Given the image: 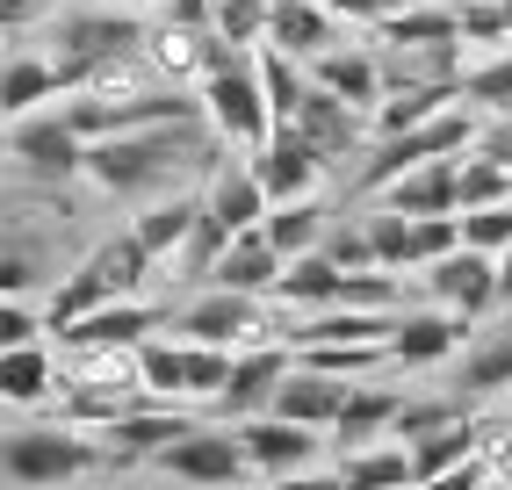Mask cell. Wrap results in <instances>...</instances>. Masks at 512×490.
I'll use <instances>...</instances> for the list:
<instances>
[{
  "label": "cell",
  "mask_w": 512,
  "mask_h": 490,
  "mask_svg": "<svg viewBox=\"0 0 512 490\" xmlns=\"http://www.w3.org/2000/svg\"><path fill=\"white\" fill-rule=\"evenodd\" d=\"M217 159H224V137H217L210 123H166V130L94 137L80 181H87V188H101L109 202H159V195H174L181 173L217 166Z\"/></svg>",
  "instance_id": "1"
},
{
  "label": "cell",
  "mask_w": 512,
  "mask_h": 490,
  "mask_svg": "<svg viewBox=\"0 0 512 490\" xmlns=\"http://www.w3.org/2000/svg\"><path fill=\"white\" fill-rule=\"evenodd\" d=\"M109 462H116V447L87 426H65V418H15L0 433V469H8L15 490H65Z\"/></svg>",
  "instance_id": "2"
},
{
  "label": "cell",
  "mask_w": 512,
  "mask_h": 490,
  "mask_svg": "<svg viewBox=\"0 0 512 490\" xmlns=\"http://www.w3.org/2000/svg\"><path fill=\"white\" fill-rule=\"evenodd\" d=\"M145 15H130V8H109V0H87V8H58L44 22V37H51V65H58V87L65 94H80L94 80V65H109L123 51H145Z\"/></svg>",
  "instance_id": "3"
},
{
  "label": "cell",
  "mask_w": 512,
  "mask_h": 490,
  "mask_svg": "<svg viewBox=\"0 0 512 490\" xmlns=\"http://www.w3.org/2000/svg\"><path fill=\"white\" fill-rule=\"evenodd\" d=\"M289 325L296 310H282L275 296H238V289H202L174 310L181 339H202V346H224V354H253V346H289Z\"/></svg>",
  "instance_id": "4"
},
{
  "label": "cell",
  "mask_w": 512,
  "mask_h": 490,
  "mask_svg": "<svg viewBox=\"0 0 512 490\" xmlns=\"http://www.w3.org/2000/svg\"><path fill=\"white\" fill-rule=\"evenodd\" d=\"M202 116L224 137L231 152H260L275 137V101H267V80H260V51H224V65L202 80Z\"/></svg>",
  "instance_id": "5"
},
{
  "label": "cell",
  "mask_w": 512,
  "mask_h": 490,
  "mask_svg": "<svg viewBox=\"0 0 512 490\" xmlns=\"http://www.w3.org/2000/svg\"><path fill=\"white\" fill-rule=\"evenodd\" d=\"M152 469L174 476V483H188V490H238V483L253 476L246 440H238V426H224V418H202L195 433H181L174 447H159Z\"/></svg>",
  "instance_id": "6"
},
{
  "label": "cell",
  "mask_w": 512,
  "mask_h": 490,
  "mask_svg": "<svg viewBox=\"0 0 512 490\" xmlns=\"http://www.w3.org/2000/svg\"><path fill=\"white\" fill-rule=\"evenodd\" d=\"M8 159H15L22 181L65 188V181H80V173H87V137H80V123L65 109H37V116L8 123Z\"/></svg>",
  "instance_id": "7"
},
{
  "label": "cell",
  "mask_w": 512,
  "mask_h": 490,
  "mask_svg": "<svg viewBox=\"0 0 512 490\" xmlns=\"http://www.w3.org/2000/svg\"><path fill=\"white\" fill-rule=\"evenodd\" d=\"M224 37L217 29H202V22H166V15H152V29H145V58H152V73L166 80V87H202L224 65Z\"/></svg>",
  "instance_id": "8"
},
{
  "label": "cell",
  "mask_w": 512,
  "mask_h": 490,
  "mask_svg": "<svg viewBox=\"0 0 512 490\" xmlns=\"http://www.w3.org/2000/svg\"><path fill=\"white\" fill-rule=\"evenodd\" d=\"M289 368H296V346H253V354H238V361H231V382H224L217 404H210V418H224V426H246V418L275 411Z\"/></svg>",
  "instance_id": "9"
},
{
  "label": "cell",
  "mask_w": 512,
  "mask_h": 490,
  "mask_svg": "<svg viewBox=\"0 0 512 490\" xmlns=\"http://www.w3.org/2000/svg\"><path fill=\"white\" fill-rule=\"evenodd\" d=\"M58 397H65V354H58V339L0 346V404H8L15 418L58 411Z\"/></svg>",
  "instance_id": "10"
},
{
  "label": "cell",
  "mask_w": 512,
  "mask_h": 490,
  "mask_svg": "<svg viewBox=\"0 0 512 490\" xmlns=\"http://www.w3.org/2000/svg\"><path fill=\"white\" fill-rule=\"evenodd\" d=\"M426 303H448L455 318H484V310H498V253H476V245H455L448 260H433L419 274Z\"/></svg>",
  "instance_id": "11"
},
{
  "label": "cell",
  "mask_w": 512,
  "mask_h": 490,
  "mask_svg": "<svg viewBox=\"0 0 512 490\" xmlns=\"http://www.w3.org/2000/svg\"><path fill=\"white\" fill-rule=\"evenodd\" d=\"M238 440H246L253 476H267V483H275V476H296V469H318V454H325V433H318V426H296V418H282V411L246 418Z\"/></svg>",
  "instance_id": "12"
},
{
  "label": "cell",
  "mask_w": 512,
  "mask_h": 490,
  "mask_svg": "<svg viewBox=\"0 0 512 490\" xmlns=\"http://www.w3.org/2000/svg\"><path fill=\"white\" fill-rule=\"evenodd\" d=\"M202 202H210V217H217L224 231H260L267 209H275V195H267L253 152L231 159V145H224V159H217L210 173H202Z\"/></svg>",
  "instance_id": "13"
},
{
  "label": "cell",
  "mask_w": 512,
  "mask_h": 490,
  "mask_svg": "<svg viewBox=\"0 0 512 490\" xmlns=\"http://www.w3.org/2000/svg\"><path fill=\"white\" fill-rule=\"evenodd\" d=\"M296 130L311 137V145L339 166V159H361L368 145H375V123H368V109H354V101H339L332 87H318L311 80V94H303V109H296Z\"/></svg>",
  "instance_id": "14"
},
{
  "label": "cell",
  "mask_w": 512,
  "mask_h": 490,
  "mask_svg": "<svg viewBox=\"0 0 512 490\" xmlns=\"http://www.w3.org/2000/svg\"><path fill=\"white\" fill-rule=\"evenodd\" d=\"M469 346V318H455L448 303H426V310H404L397 332H390V361L397 368H440Z\"/></svg>",
  "instance_id": "15"
},
{
  "label": "cell",
  "mask_w": 512,
  "mask_h": 490,
  "mask_svg": "<svg viewBox=\"0 0 512 490\" xmlns=\"http://www.w3.org/2000/svg\"><path fill=\"white\" fill-rule=\"evenodd\" d=\"M253 166H260V181H267V195H275V202H303V195H318V181H325L332 159H325L296 123H282V130L253 152Z\"/></svg>",
  "instance_id": "16"
},
{
  "label": "cell",
  "mask_w": 512,
  "mask_h": 490,
  "mask_svg": "<svg viewBox=\"0 0 512 490\" xmlns=\"http://www.w3.org/2000/svg\"><path fill=\"white\" fill-rule=\"evenodd\" d=\"M347 15H332L325 0H275V22H267V44L275 51H289V58H303V65H318L325 51H339L347 44Z\"/></svg>",
  "instance_id": "17"
},
{
  "label": "cell",
  "mask_w": 512,
  "mask_h": 490,
  "mask_svg": "<svg viewBox=\"0 0 512 490\" xmlns=\"http://www.w3.org/2000/svg\"><path fill=\"white\" fill-rule=\"evenodd\" d=\"M202 426V418L188 411V404H130L123 418H109V426H101V440H109L116 447V462H138V454H145V462H152V454L159 447H174L181 433H195Z\"/></svg>",
  "instance_id": "18"
},
{
  "label": "cell",
  "mask_w": 512,
  "mask_h": 490,
  "mask_svg": "<svg viewBox=\"0 0 512 490\" xmlns=\"http://www.w3.org/2000/svg\"><path fill=\"white\" fill-rule=\"evenodd\" d=\"M311 80H318V87H332L339 101H354V109H368V116H375V101L390 94L383 44H339V51H325V58L311 65Z\"/></svg>",
  "instance_id": "19"
},
{
  "label": "cell",
  "mask_w": 512,
  "mask_h": 490,
  "mask_svg": "<svg viewBox=\"0 0 512 490\" xmlns=\"http://www.w3.org/2000/svg\"><path fill=\"white\" fill-rule=\"evenodd\" d=\"M375 44L383 51H448V44H462V8H448V0H404V8H390L375 22Z\"/></svg>",
  "instance_id": "20"
},
{
  "label": "cell",
  "mask_w": 512,
  "mask_h": 490,
  "mask_svg": "<svg viewBox=\"0 0 512 490\" xmlns=\"http://www.w3.org/2000/svg\"><path fill=\"white\" fill-rule=\"evenodd\" d=\"M375 202L404 209V217H462V159H426L404 181H390Z\"/></svg>",
  "instance_id": "21"
},
{
  "label": "cell",
  "mask_w": 512,
  "mask_h": 490,
  "mask_svg": "<svg viewBox=\"0 0 512 490\" xmlns=\"http://www.w3.org/2000/svg\"><path fill=\"white\" fill-rule=\"evenodd\" d=\"M58 94H65V87H58L51 51L29 44V37H15V44H8V73H0V116L22 123V116H37L44 101H58Z\"/></svg>",
  "instance_id": "22"
},
{
  "label": "cell",
  "mask_w": 512,
  "mask_h": 490,
  "mask_svg": "<svg viewBox=\"0 0 512 490\" xmlns=\"http://www.w3.org/2000/svg\"><path fill=\"white\" fill-rule=\"evenodd\" d=\"M282 274H289V260L275 253V238H267V231H238V238L224 245V260H217V274H210V289L275 296V289H282Z\"/></svg>",
  "instance_id": "23"
},
{
  "label": "cell",
  "mask_w": 512,
  "mask_h": 490,
  "mask_svg": "<svg viewBox=\"0 0 512 490\" xmlns=\"http://www.w3.org/2000/svg\"><path fill=\"white\" fill-rule=\"evenodd\" d=\"M347 397H354V382L347 375H325V368H289V382H282V397H275V411L282 418H296V426H318V433H332L339 426V411H347Z\"/></svg>",
  "instance_id": "24"
},
{
  "label": "cell",
  "mask_w": 512,
  "mask_h": 490,
  "mask_svg": "<svg viewBox=\"0 0 512 490\" xmlns=\"http://www.w3.org/2000/svg\"><path fill=\"white\" fill-rule=\"evenodd\" d=\"M484 440H491V418H484V411H455L448 426H433V433H419V440H412V462H419V483H433V476H448V469L476 462V454H484Z\"/></svg>",
  "instance_id": "25"
},
{
  "label": "cell",
  "mask_w": 512,
  "mask_h": 490,
  "mask_svg": "<svg viewBox=\"0 0 512 490\" xmlns=\"http://www.w3.org/2000/svg\"><path fill=\"white\" fill-rule=\"evenodd\" d=\"M195 224H202V195H195V188H174V195H159V202H145L138 217H130V231L152 245L159 274H166V260H174L181 245L195 238Z\"/></svg>",
  "instance_id": "26"
},
{
  "label": "cell",
  "mask_w": 512,
  "mask_h": 490,
  "mask_svg": "<svg viewBox=\"0 0 512 490\" xmlns=\"http://www.w3.org/2000/svg\"><path fill=\"white\" fill-rule=\"evenodd\" d=\"M397 411H404V390L354 382V397H347V411H339V426H332L339 454H347V447H375V440H397Z\"/></svg>",
  "instance_id": "27"
},
{
  "label": "cell",
  "mask_w": 512,
  "mask_h": 490,
  "mask_svg": "<svg viewBox=\"0 0 512 490\" xmlns=\"http://www.w3.org/2000/svg\"><path fill=\"white\" fill-rule=\"evenodd\" d=\"M512 390V332H469L462 346V368H455V397L469 404H491Z\"/></svg>",
  "instance_id": "28"
},
{
  "label": "cell",
  "mask_w": 512,
  "mask_h": 490,
  "mask_svg": "<svg viewBox=\"0 0 512 490\" xmlns=\"http://www.w3.org/2000/svg\"><path fill=\"white\" fill-rule=\"evenodd\" d=\"M339 483H347V490H419V462H412L404 440L347 447V454H339Z\"/></svg>",
  "instance_id": "29"
},
{
  "label": "cell",
  "mask_w": 512,
  "mask_h": 490,
  "mask_svg": "<svg viewBox=\"0 0 512 490\" xmlns=\"http://www.w3.org/2000/svg\"><path fill=\"white\" fill-rule=\"evenodd\" d=\"M339 296H347V267H339L325 245H318V253H303V260H289L282 289H275V303L296 310V318H303V310H332Z\"/></svg>",
  "instance_id": "30"
},
{
  "label": "cell",
  "mask_w": 512,
  "mask_h": 490,
  "mask_svg": "<svg viewBox=\"0 0 512 490\" xmlns=\"http://www.w3.org/2000/svg\"><path fill=\"white\" fill-rule=\"evenodd\" d=\"M260 231L275 238V253H282V260H303V253H318V245L332 238V209H325L318 195H303V202H275Z\"/></svg>",
  "instance_id": "31"
},
{
  "label": "cell",
  "mask_w": 512,
  "mask_h": 490,
  "mask_svg": "<svg viewBox=\"0 0 512 490\" xmlns=\"http://www.w3.org/2000/svg\"><path fill=\"white\" fill-rule=\"evenodd\" d=\"M462 94H469L484 116H512V44L469 58V65H462Z\"/></svg>",
  "instance_id": "32"
},
{
  "label": "cell",
  "mask_w": 512,
  "mask_h": 490,
  "mask_svg": "<svg viewBox=\"0 0 512 490\" xmlns=\"http://www.w3.org/2000/svg\"><path fill=\"white\" fill-rule=\"evenodd\" d=\"M267 22H275V0H217V8H210V29L231 51H260Z\"/></svg>",
  "instance_id": "33"
},
{
  "label": "cell",
  "mask_w": 512,
  "mask_h": 490,
  "mask_svg": "<svg viewBox=\"0 0 512 490\" xmlns=\"http://www.w3.org/2000/svg\"><path fill=\"white\" fill-rule=\"evenodd\" d=\"M303 368H325V375H347V382H368L375 368L390 361V346H347V339H325V346H296Z\"/></svg>",
  "instance_id": "34"
},
{
  "label": "cell",
  "mask_w": 512,
  "mask_h": 490,
  "mask_svg": "<svg viewBox=\"0 0 512 490\" xmlns=\"http://www.w3.org/2000/svg\"><path fill=\"white\" fill-rule=\"evenodd\" d=\"M512 202V166L491 152H462V209H491Z\"/></svg>",
  "instance_id": "35"
},
{
  "label": "cell",
  "mask_w": 512,
  "mask_h": 490,
  "mask_svg": "<svg viewBox=\"0 0 512 490\" xmlns=\"http://www.w3.org/2000/svg\"><path fill=\"white\" fill-rule=\"evenodd\" d=\"M51 332L44 296H0V346H37Z\"/></svg>",
  "instance_id": "36"
},
{
  "label": "cell",
  "mask_w": 512,
  "mask_h": 490,
  "mask_svg": "<svg viewBox=\"0 0 512 490\" xmlns=\"http://www.w3.org/2000/svg\"><path fill=\"white\" fill-rule=\"evenodd\" d=\"M462 245H476V253H512V202L462 209Z\"/></svg>",
  "instance_id": "37"
},
{
  "label": "cell",
  "mask_w": 512,
  "mask_h": 490,
  "mask_svg": "<svg viewBox=\"0 0 512 490\" xmlns=\"http://www.w3.org/2000/svg\"><path fill=\"white\" fill-rule=\"evenodd\" d=\"M325 253H332L339 267H347V274H368V267H383V260H375V238H368V217H347V224H332Z\"/></svg>",
  "instance_id": "38"
},
{
  "label": "cell",
  "mask_w": 512,
  "mask_h": 490,
  "mask_svg": "<svg viewBox=\"0 0 512 490\" xmlns=\"http://www.w3.org/2000/svg\"><path fill=\"white\" fill-rule=\"evenodd\" d=\"M484 462H491V483H498V490H512V418H491Z\"/></svg>",
  "instance_id": "39"
},
{
  "label": "cell",
  "mask_w": 512,
  "mask_h": 490,
  "mask_svg": "<svg viewBox=\"0 0 512 490\" xmlns=\"http://www.w3.org/2000/svg\"><path fill=\"white\" fill-rule=\"evenodd\" d=\"M58 15V0H0V22L15 29V37H29V29H44Z\"/></svg>",
  "instance_id": "40"
},
{
  "label": "cell",
  "mask_w": 512,
  "mask_h": 490,
  "mask_svg": "<svg viewBox=\"0 0 512 490\" xmlns=\"http://www.w3.org/2000/svg\"><path fill=\"white\" fill-rule=\"evenodd\" d=\"M491 483V462L476 454V462H462V469H448V476H433V483H419V490H484Z\"/></svg>",
  "instance_id": "41"
},
{
  "label": "cell",
  "mask_w": 512,
  "mask_h": 490,
  "mask_svg": "<svg viewBox=\"0 0 512 490\" xmlns=\"http://www.w3.org/2000/svg\"><path fill=\"white\" fill-rule=\"evenodd\" d=\"M325 8H332V15H347V22H361V29H375L390 8H404V0H325Z\"/></svg>",
  "instance_id": "42"
},
{
  "label": "cell",
  "mask_w": 512,
  "mask_h": 490,
  "mask_svg": "<svg viewBox=\"0 0 512 490\" xmlns=\"http://www.w3.org/2000/svg\"><path fill=\"white\" fill-rule=\"evenodd\" d=\"M260 490H347V483H339V469H296V476H275Z\"/></svg>",
  "instance_id": "43"
},
{
  "label": "cell",
  "mask_w": 512,
  "mask_h": 490,
  "mask_svg": "<svg viewBox=\"0 0 512 490\" xmlns=\"http://www.w3.org/2000/svg\"><path fill=\"white\" fill-rule=\"evenodd\" d=\"M476 152H491V159H505V166H512V116H491V123H484V137H476Z\"/></svg>",
  "instance_id": "44"
},
{
  "label": "cell",
  "mask_w": 512,
  "mask_h": 490,
  "mask_svg": "<svg viewBox=\"0 0 512 490\" xmlns=\"http://www.w3.org/2000/svg\"><path fill=\"white\" fill-rule=\"evenodd\" d=\"M498 310H512V253H498Z\"/></svg>",
  "instance_id": "45"
},
{
  "label": "cell",
  "mask_w": 512,
  "mask_h": 490,
  "mask_svg": "<svg viewBox=\"0 0 512 490\" xmlns=\"http://www.w3.org/2000/svg\"><path fill=\"white\" fill-rule=\"evenodd\" d=\"M505 22H512V0H505Z\"/></svg>",
  "instance_id": "46"
},
{
  "label": "cell",
  "mask_w": 512,
  "mask_h": 490,
  "mask_svg": "<svg viewBox=\"0 0 512 490\" xmlns=\"http://www.w3.org/2000/svg\"><path fill=\"white\" fill-rule=\"evenodd\" d=\"M491 490H498V483H491Z\"/></svg>",
  "instance_id": "47"
}]
</instances>
